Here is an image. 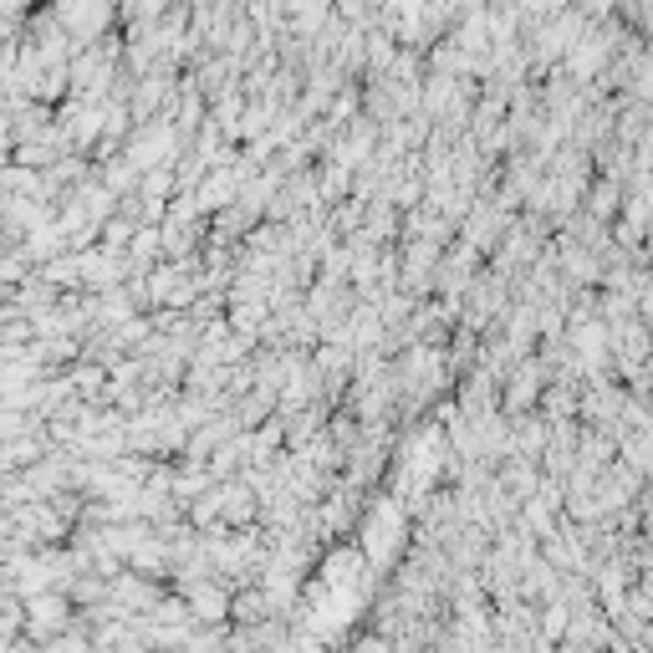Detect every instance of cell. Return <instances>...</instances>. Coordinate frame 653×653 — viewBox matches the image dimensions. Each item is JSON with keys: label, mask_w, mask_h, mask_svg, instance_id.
<instances>
[{"label": "cell", "mask_w": 653, "mask_h": 653, "mask_svg": "<svg viewBox=\"0 0 653 653\" xmlns=\"http://www.w3.org/2000/svg\"><path fill=\"white\" fill-rule=\"evenodd\" d=\"M26 633L31 639H57V633H67V603L51 593L26 597Z\"/></svg>", "instance_id": "1"}]
</instances>
